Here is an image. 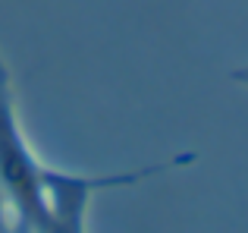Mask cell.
<instances>
[{"label": "cell", "mask_w": 248, "mask_h": 233, "mask_svg": "<svg viewBox=\"0 0 248 233\" xmlns=\"http://www.w3.org/2000/svg\"><path fill=\"white\" fill-rule=\"evenodd\" d=\"M232 79H236L239 85L248 88V63H245V67H239V69H232Z\"/></svg>", "instance_id": "3"}, {"label": "cell", "mask_w": 248, "mask_h": 233, "mask_svg": "<svg viewBox=\"0 0 248 233\" xmlns=\"http://www.w3.org/2000/svg\"><path fill=\"white\" fill-rule=\"evenodd\" d=\"M47 180L50 167L31 151L22 133L13 82L0 57V199L29 233H35L50 217Z\"/></svg>", "instance_id": "1"}, {"label": "cell", "mask_w": 248, "mask_h": 233, "mask_svg": "<svg viewBox=\"0 0 248 233\" xmlns=\"http://www.w3.org/2000/svg\"><path fill=\"white\" fill-rule=\"evenodd\" d=\"M6 215H10V211H6L3 199H0V233H10V230H6Z\"/></svg>", "instance_id": "4"}, {"label": "cell", "mask_w": 248, "mask_h": 233, "mask_svg": "<svg viewBox=\"0 0 248 233\" xmlns=\"http://www.w3.org/2000/svg\"><path fill=\"white\" fill-rule=\"evenodd\" d=\"M170 164H173V161L139 167V170H126V173H104V177H82V173H66V170L50 167V180H47L50 217L35 233H85V211H88V202L97 189L132 186V183H139V180L164 173Z\"/></svg>", "instance_id": "2"}]
</instances>
